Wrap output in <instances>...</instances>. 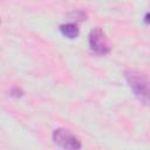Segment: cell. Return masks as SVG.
Here are the masks:
<instances>
[{"instance_id":"cell-6","label":"cell","mask_w":150,"mask_h":150,"mask_svg":"<svg viewBox=\"0 0 150 150\" xmlns=\"http://www.w3.org/2000/svg\"><path fill=\"white\" fill-rule=\"evenodd\" d=\"M71 15H73L74 18H76V20H79V21H82V20H86V18H87V15H86V13H83L82 11H76V12H74V13H71Z\"/></svg>"},{"instance_id":"cell-7","label":"cell","mask_w":150,"mask_h":150,"mask_svg":"<svg viewBox=\"0 0 150 150\" xmlns=\"http://www.w3.org/2000/svg\"><path fill=\"white\" fill-rule=\"evenodd\" d=\"M148 16H149V14L146 13V14H145V18H144V19H145V23H148Z\"/></svg>"},{"instance_id":"cell-3","label":"cell","mask_w":150,"mask_h":150,"mask_svg":"<svg viewBox=\"0 0 150 150\" xmlns=\"http://www.w3.org/2000/svg\"><path fill=\"white\" fill-rule=\"evenodd\" d=\"M89 47L94 53L98 55H107L110 53L108 39L100 27L91 29V32L89 33Z\"/></svg>"},{"instance_id":"cell-4","label":"cell","mask_w":150,"mask_h":150,"mask_svg":"<svg viewBox=\"0 0 150 150\" xmlns=\"http://www.w3.org/2000/svg\"><path fill=\"white\" fill-rule=\"evenodd\" d=\"M60 32L67 39H75V38L79 36L80 29H79V27H77L76 23L68 22V23H63V25L60 26Z\"/></svg>"},{"instance_id":"cell-1","label":"cell","mask_w":150,"mask_h":150,"mask_svg":"<svg viewBox=\"0 0 150 150\" xmlns=\"http://www.w3.org/2000/svg\"><path fill=\"white\" fill-rule=\"evenodd\" d=\"M125 80L129 84V87L131 88V90L134 91L135 96L143 102L144 104H148L149 101V82H148V77L135 69H128L124 73Z\"/></svg>"},{"instance_id":"cell-2","label":"cell","mask_w":150,"mask_h":150,"mask_svg":"<svg viewBox=\"0 0 150 150\" xmlns=\"http://www.w3.org/2000/svg\"><path fill=\"white\" fill-rule=\"evenodd\" d=\"M52 138L55 144H57L59 146H61L63 149L77 150V149H81V146H82L81 141L74 134H71L69 130H66L62 128L55 129L52 134Z\"/></svg>"},{"instance_id":"cell-5","label":"cell","mask_w":150,"mask_h":150,"mask_svg":"<svg viewBox=\"0 0 150 150\" xmlns=\"http://www.w3.org/2000/svg\"><path fill=\"white\" fill-rule=\"evenodd\" d=\"M9 95L13 96V97H15V98H19V97H21V96L23 95V91H22V89H20L19 87H14V88L11 89Z\"/></svg>"}]
</instances>
